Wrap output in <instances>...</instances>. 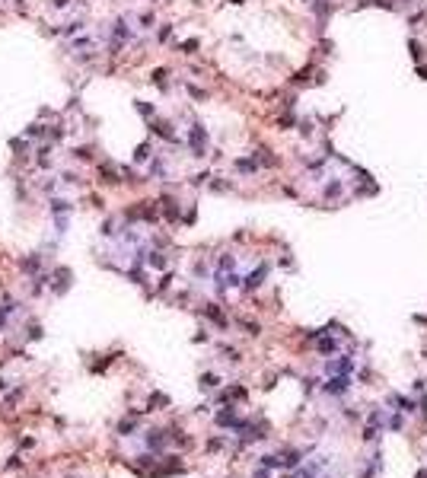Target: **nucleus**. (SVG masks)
Listing matches in <instances>:
<instances>
[{
    "mask_svg": "<svg viewBox=\"0 0 427 478\" xmlns=\"http://www.w3.org/2000/svg\"><path fill=\"white\" fill-rule=\"evenodd\" d=\"M322 389H325L328 395H344L348 389H351V376H344V373H335V376H332V380H328Z\"/></svg>",
    "mask_w": 427,
    "mask_h": 478,
    "instance_id": "f257e3e1",
    "label": "nucleus"
},
{
    "mask_svg": "<svg viewBox=\"0 0 427 478\" xmlns=\"http://www.w3.org/2000/svg\"><path fill=\"white\" fill-rule=\"evenodd\" d=\"M144 443L153 449V453H163V449H166V443H169V433H166V431H156V427H153V431H147Z\"/></svg>",
    "mask_w": 427,
    "mask_h": 478,
    "instance_id": "f03ea898",
    "label": "nucleus"
},
{
    "mask_svg": "<svg viewBox=\"0 0 427 478\" xmlns=\"http://www.w3.org/2000/svg\"><path fill=\"white\" fill-rule=\"evenodd\" d=\"M70 287V268H58L54 271V284H51V293L54 296H64Z\"/></svg>",
    "mask_w": 427,
    "mask_h": 478,
    "instance_id": "7ed1b4c3",
    "label": "nucleus"
},
{
    "mask_svg": "<svg viewBox=\"0 0 427 478\" xmlns=\"http://www.w3.org/2000/svg\"><path fill=\"white\" fill-rule=\"evenodd\" d=\"M38 156H35V163H38V169H45V172H48V169H51L54 166V144H48V140H45V144H42V147H38Z\"/></svg>",
    "mask_w": 427,
    "mask_h": 478,
    "instance_id": "20e7f679",
    "label": "nucleus"
},
{
    "mask_svg": "<svg viewBox=\"0 0 427 478\" xmlns=\"http://www.w3.org/2000/svg\"><path fill=\"white\" fill-rule=\"evenodd\" d=\"M332 376L335 373H344V376H351V370H354V357H335V360H328V367H325Z\"/></svg>",
    "mask_w": 427,
    "mask_h": 478,
    "instance_id": "39448f33",
    "label": "nucleus"
},
{
    "mask_svg": "<svg viewBox=\"0 0 427 478\" xmlns=\"http://www.w3.org/2000/svg\"><path fill=\"white\" fill-rule=\"evenodd\" d=\"M48 211H51V217H67V214L74 211V204H70L67 198H54V195H51V201H48Z\"/></svg>",
    "mask_w": 427,
    "mask_h": 478,
    "instance_id": "423d86ee",
    "label": "nucleus"
},
{
    "mask_svg": "<svg viewBox=\"0 0 427 478\" xmlns=\"http://www.w3.org/2000/svg\"><path fill=\"white\" fill-rule=\"evenodd\" d=\"M10 150H13L19 159H29V153H32V140H26V137H13V140H10Z\"/></svg>",
    "mask_w": 427,
    "mask_h": 478,
    "instance_id": "0eeeda50",
    "label": "nucleus"
},
{
    "mask_svg": "<svg viewBox=\"0 0 427 478\" xmlns=\"http://www.w3.org/2000/svg\"><path fill=\"white\" fill-rule=\"evenodd\" d=\"M389 405H398V411H402V415H412V411H418V405H414L412 399H405V395H398V392H389Z\"/></svg>",
    "mask_w": 427,
    "mask_h": 478,
    "instance_id": "6e6552de",
    "label": "nucleus"
},
{
    "mask_svg": "<svg viewBox=\"0 0 427 478\" xmlns=\"http://www.w3.org/2000/svg\"><path fill=\"white\" fill-rule=\"evenodd\" d=\"M19 268H23L26 274H38V268H42V255H38V252H29L26 258H19Z\"/></svg>",
    "mask_w": 427,
    "mask_h": 478,
    "instance_id": "1a4fd4ad",
    "label": "nucleus"
},
{
    "mask_svg": "<svg viewBox=\"0 0 427 478\" xmlns=\"http://www.w3.org/2000/svg\"><path fill=\"white\" fill-rule=\"evenodd\" d=\"M265 278H268V265H259L255 271L249 274V278H245V290H255L261 281H265Z\"/></svg>",
    "mask_w": 427,
    "mask_h": 478,
    "instance_id": "9d476101",
    "label": "nucleus"
},
{
    "mask_svg": "<svg viewBox=\"0 0 427 478\" xmlns=\"http://www.w3.org/2000/svg\"><path fill=\"white\" fill-rule=\"evenodd\" d=\"M99 182H106V185L122 182V179H118V169H115V166H108V163H99Z\"/></svg>",
    "mask_w": 427,
    "mask_h": 478,
    "instance_id": "9b49d317",
    "label": "nucleus"
},
{
    "mask_svg": "<svg viewBox=\"0 0 427 478\" xmlns=\"http://www.w3.org/2000/svg\"><path fill=\"white\" fill-rule=\"evenodd\" d=\"M214 421H217V427H236V408H227V411H217V417H214Z\"/></svg>",
    "mask_w": 427,
    "mask_h": 478,
    "instance_id": "f8f14e48",
    "label": "nucleus"
},
{
    "mask_svg": "<svg viewBox=\"0 0 427 478\" xmlns=\"http://www.w3.org/2000/svg\"><path fill=\"white\" fill-rule=\"evenodd\" d=\"M23 137H26V140H32V144H35V140H45V124H42V122H32L29 128L23 131Z\"/></svg>",
    "mask_w": 427,
    "mask_h": 478,
    "instance_id": "ddd939ff",
    "label": "nucleus"
},
{
    "mask_svg": "<svg viewBox=\"0 0 427 478\" xmlns=\"http://www.w3.org/2000/svg\"><path fill=\"white\" fill-rule=\"evenodd\" d=\"M150 128H153V134H160V137H166V140H172V144H176V140H179V137H176V134H172V124H169V122H153V124H150Z\"/></svg>",
    "mask_w": 427,
    "mask_h": 478,
    "instance_id": "4468645a",
    "label": "nucleus"
},
{
    "mask_svg": "<svg viewBox=\"0 0 427 478\" xmlns=\"http://www.w3.org/2000/svg\"><path fill=\"white\" fill-rule=\"evenodd\" d=\"M144 262H147L150 268H156V271H163V268L169 265V258L163 255V252H147V258H144Z\"/></svg>",
    "mask_w": 427,
    "mask_h": 478,
    "instance_id": "2eb2a0df",
    "label": "nucleus"
},
{
    "mask_svg": "<svg viewBox=\"0 0 427 478\" xmlns=\"http://www.w3.org/2000/svg\"><path fill=\"white\" fill-rule=\"evenodd\" d=\"M300 459H303V453H300V449H287V453H284V459H281V469H297Z\"/></svg>",
    "mask_w": 427,
    "mask_h": 478,
    "instance_id": "dca6fc26",
    "label": "nucleus"
},
{
    "mask_svg": "<svg viewBox=\"0 0 427 478\" xmlns=\"http://www.w3.org/2000/svg\"><path fill=\"white\" fill-rule=\"evenodd\" d=\"M204 316L211 319V322H217L220 328H227V319H223V312H220V306H214V303H207L204 306Z\"/></svg>",
    "mask_w": 427,
    "mask_h": 478,
    "instance_id": "f3484780",
    "label": "nucleus"
},
{
    "mask_svg": "<svg viewBox=\"0 0 427 478\" xmlns=\"http://www.w3.org/2000/svg\"><path fill=\"white\" fill-rule=\"evenodd\" d=\"M83 29H86V23H83V19H70V23L61 29V35H70V38H74V35H80Z\"/></svg>",
    "mask_w": 427,
    "mask_h": 478,
    "instance_id": "a211bd4d",
    "label": "nucleus"
},
{
    "mask_svg": "<svg viewBox=\"0 0 427 478\" xmlns=\"http://www.w3.org/2000/svg\"><path fill=\"white\" fill-rule=\"evenodd\" d=\"M70 156L80 159V163H86V159H92V147H90V144H80V147H74V150H70Z\"/></svg>",
    "mask_w": 427,
    "mask_h": 478,
    "instance_id": "6ab92c4d",
    "label": "nucleus"
},
{
    "mask_svg": "<svg viewBox=\"0 0 427 478\" xmlns=\"http://www.w3.org/2000/svg\"><path fill=\"white\" fill-rule=\"evenodd\" d=\"M45 140H48V144H61V140H64V128H61V124L45 128Z\"/></svg>",
    "mask_w": 427,
    "mask_h": 478,
    "instance_id": "aec40b11",
    "label": "nucleus"
},
{
    "mask_svg": "<svg viewBox=\"0 0 427 478\" xmlns=\"http://www.w3.org/2000/svg\"><path fill=\"white\" fill-rule=\"evenodd\" d=\"M220 386V376H217V373H204V376H201V389H204V392H211V389H217Z\"/></svg>",
    "mask_w": 427,
    "mask_h": 478,
    "instance_id": "412c9836",
    "label": "nucleus"
},
{
    "mask_svg": "<svg viewBox=\"0 0 427 478\" xmlns=\"http://www.w3.org/2000/svg\"><path fill=\"white\" fill-rule=\"evenodd\" d=\"M316 348H319V354H332L338 344L332 341V338H322V335H319V338H316Z\"/></svg>",
    "mask_w": 427,
    "mask_h": 478,
    "instance_id": "4be33fe9",
    "label": "nucleus"
},
{
    "mask_svg": "<svg viewBox=\"0 0 427 478\" xmlns=\"http://www.w3.org/2000/svg\"><path fill=\"white\" fill-rule=\"evenodd\" d=\"M134 427H137V424H134V417L128 415L122 424H118V437H131V433H134Z\"/></svg>",
    "mask_w": 427,
    "mask_h": 478,
    "instance_id": "5701e85b",
    "label": "nucleus"
},
{
    "mask_svg": "<svg viewBox=\"0 0 427 478\" xmlns=\"http://www.w3.org/2000/svg\"><path fill=\"white\" fill-rule=\"evenodd\" d=\"M259 465L261 469H281V459L277 456H259Z\"/></svg>",
    "mask_w": 427,
    "mask_h": 478,
    "instance_id": "b1692460",
    "label": "nucleus"
},
{
    "mask_svg": "<svg viewBox=\"0 0 427 478\" xmlns=\"http://www.w3.org/2000/svg\"><path fill=\"white\" fill-rule=\"evenodd\" d=\"M147 159H150V144H140L134 150V163H147Z\"/></svg>",
    "mask_w": 427,
    "mask_h": 478,
    "instance_id": "393cba45",
    "label": "nucleus"
},
{
    "mask_svg": "<svg viewBox=\"0 0 427 478\" xmlns=\"http://www.w3.org/2000/svg\"><path fill=\"white\" fill-rule=\"evenodd\" d=\"M386 427H389V431H402V427H405V417H402V415H389Z\"/></svg>",
    "mask_w": 427,
    "mask_h": 478,
    "instance_id": "a878e982",
    "label": "nucleus"
},
{
    "mask_svg": "<svg viewBox=\"0 0 427 478\" xmlns=\"http://www.w3.org/2000/svg\"><path fill=\"white\" fill-rule=\"evenodd\" d=\"M61 182H64V185H83V179H80L76 172H70V169H67V172L61 175Z\"/></svg>",
    "mask_w": 427,
    "mask_h": 478,
    "instance_id": "bb28decb",
    "label": "nucleus"
},
{
    "mask_svg": "<svg viewBox=\"0 0 427 478\" xmlns=\"http://www.w3.org/2000/svg\"><path fill=\"white\" fill-rule=\"evenodd\" d=\"M376 437H380V427H373V424H370V427H364V443H373Z\"/></svg>",
    "mask_w": 427,
    "mask_h": 478,
    "instance_id": "cd10ccee",
    "label": "nucleus"
},
{
    "mask_svg": "<svg viewBox=\"0 0 427 478\" xmlns=\"http://www.w3.org/2000/svg\"><path fill=\"white\" fill-rule=\"evenodd\" d=\"M137 112L144 115V118H153V115H156V108H153L150 102H137Z\"/></svg>",
    "mask_w": 427,
    "mask_h": 478,
    "instance_id": "c85d7f7f",
    "label": "nucleus"
},
{
    "mask_svg": "<svg viewBox=\"0 0 427 478\" xmlns=\"http://www.w3.org/2000/svg\"><path fill=\"white\" fill-rule=\"evenodd\" d=\"M42 335H45V332H42V325H38V322H32V325H29V341H38Z\"/></svg>",
    "mask_w": 427,
    "mask_h": 478,
    "instance_id": "c756f323",
    "label": "nucleus"
},
{
    "mask_svg": "<svg viewBox=\"0 0 427 478\" xmlns=\"http://www.w3.org/2000/svg\"><path fill=\"white\" fill-rule=\"evenodd\" d=\"M166 70H153V83H156V86H163V90H166Z\"/></svg>",
    "mask_w": 427,
    "mask_h": 478,
    "instance_id": "7c9ffc66",
    "label": "nucleus"
},
{
    "mask_svg": "<svg viewBox=\"0 0 427 478\" xmlns=\"http://www.w3.org/2000/svg\"><path fill=\"white\" fill-rule=\"evenodd\" d=\"M99 233H102V236H115V220H106V223L99 227Z\"/></svg>",
    "mask_w": 427,
    "mask_h": 478,
    "instance_id": "2f4dec72",
    "label": "nucleus"
},
{
    "mask_svg": "<svg viewBox=\"0 0 427 478\" xmlns=\"http://www.w3.org/2000/svg\"><path fill=\"white\" fill-rule=\"evenodd\" d=\"M179 48H182V51H185V54H191V51H195V48H198V42H195V38H191V42H182V45H179Z\"/></svg>",
    "mask_w": 427,
    "mask_h": 478,
    "instance_id": "473e14b6",
    "label": "nucleus"
},
{
    "mask_svg": "<svg viewBox=\"0 0 427 478\" xmlns=\"http://www.w3.org/2000/svg\"><path fill=\"white\" fill-rule=\"evenodd\" d=\"M48 3H51L54 10H67L70 7V0H48Z\"/></svg>",
    "mask_w": 427,
    "mask_h": 478,
    "instance_id": "72a5a7b5",
    "label": "nucleus"
},
{
    "mask_svg": "<svg viewBox=\"0 0 427 478\" xmlns=\"http://www.w3.org/2000/svg\"><path fill=\"white\" fill-rule=\"evenodd\" d=\"M229 268H233V258L223 255V258H220V271H229Z\"/></svg>",
    "mask_w": 427,
    "mask_h": 478,
    "instance_id": "f704fd0d",
    "label": "nucleus"
},
{
    "mask_svg": "<svg viewBox=\"0 0 427 478\" xmlns=\"http://www.w3.org/2000/svg\"><path fill=\"white\" fill-rule=\"evenodd\" d=\"M220 447H223L220 437H211V440H207V449H220Z\"/></svg>",
    "mask_w": 427,
    "mask_h": 478,
    "instance_id": "c9c22d12",
    "label": "nucleus"
},
{
    "mask_svg": "<svg viewBox=\"0 0 427 478\" xmlns=\"http://www.w3.org/2000/svg\"><path fill=\"white\" fill-rule=\"evenodd\" d=\"M140 26H144V29H150V26H153V13H144V16H140Z\"/></svg>",
    "mask_w": 427,
    "mask_h": 478,
    "instance_id": "e433bc0d",
    "label": "nucleus"
},
{
    "mask_svg": "<svg viewBox=\"0 0 427 478\" xmlns=\"http://www.w3.org/2000/svg\"><path fill=\"white\" fill-rule=\"evenodd\" d=\"M169 284H172V274H163V281H160V293H163V290H169Z\"/></svg>",
    "mask_w": 427,
    "mask_h": 478,
    "instance_id": "4c0bfd02",
    "label": "nucleus"
},
{
    "mask_svg": "<svg viewBox=\"0 0 427 478\" xmlns=\"http://www.w3.org/2000/svg\"><path fill=\"white\" fill-rule=\"evenodd\" d=\"M252 478H271V469H261V465H259V469H255V475H252Z\"/></svg>",
    "mask_w": 427,
    "mask_h": 478,
    "instance_id": "58836bf2",
    "label": "nucleus"
},
{
    "mask_svg": "<svg viewBox=\"0 0 427 478\" xmlns=\"http://www.w3.org/2000/svg\"><path fill=\"white\" fill-rule=\"evenodd\" d=\"M169 35H172V26H163V29H160V42H166Z\"/></svg>",
    "mask_w": 427,
    "mask_h": 478,
    "instance_id": "ea45409f",
    "label": "nucleus"
},
{
    "mask_svg": "<svg viewBox=\"0 0 427 478\" xmlns=\"http://www.w3.org/2000/svg\"><path fill=\"white\" fill-rule=\"evenodd\" d=\"M19 465H23V459H19V456H13V459L7 463V469H19Z\"/></svg>",
    "mask_w": 427,
    "mask_h": 478,
    "instance_id": "a19ab883",
    "label": "nucleus"
},
{
    "mask_svg": "<svg viewBox=\"0 0 427 478\" xmlns=\"http://www.w3.org/2000/svg\"><path fill=\"white\" fill-rule=\"evenodd\" d=\"M300 478H319V475H313V472H300Z\"/></svg>",
    "mask_w": 427,
    "mask_h": 478,
    "instance_id": "79ce46f5",
    "label": "nucleus"
},
{
    "mask_svg": "<svg viewBox=\"0 0 427 478\" xmlns=\"http://www.w3.org/2000/svg\"><path fill=\"white\" fill-rule=\"evenodd\" d=\"M418 478H427V469H421V472H418Z\"/></svg>",
    "mask_w": 427,
    "mask_h": 478,
    "instance_id": "37998d69",
    "label": "nucleus"
},
{
    "mask_svg": "<svg viewBox=\"0 0 427 478\" xmlns=\"http://www.w3.org/2000/svg\"><path fill=\"white\" fill-rule=\"evenodd\" d=\"M287 478H290V475H287Z\"/></svg>",
    "mask_w": 427,
    "mask_h": 478,
    "instance_id": "c03bdc74",
    "label": "nucleus"
}]
</instances>
